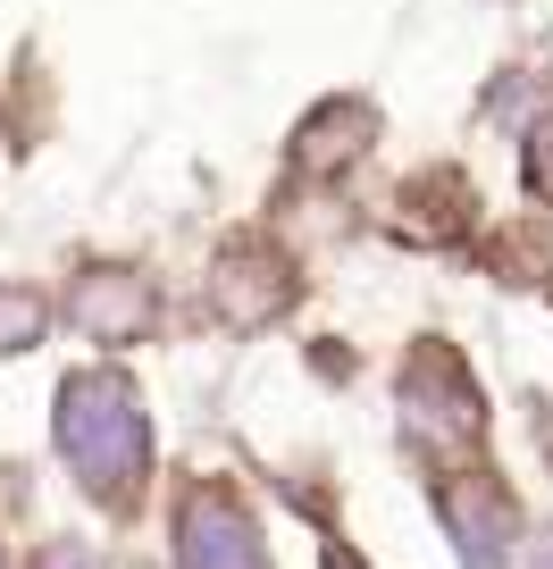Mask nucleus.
Masks as SVG:
<instances>
[{
    "mask_svg": "<svg viewBox=\"0 0 553 569\" xmlns=\"http://www.w3.org/2000/svg\"><path fill=\"white\" fill-rule=\"evenodd\" d=\"M529 177H536V193H553V126L536 134V151H529Z\"/></svg>",
    "mask_w": 553,
    "mask_h": 569,
    "instance_id": "1",
    "label": "nucleus"
}]
</instances>
